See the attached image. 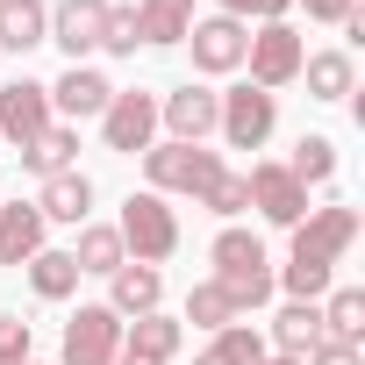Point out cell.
Returning a JSON list of instances; mask_svg holds the SVG:
<instances>
[{
	"label": "cell",
	"instance_id": "obj_1",
	"mask_svg": "<svg viewBox=\"0 0 365 365\" xmlns=\"http://www.w3.org/2000/svg\"><path fill=\"white\" fill-rule=\"evenodd\" d=\"M358 244V208L329 201V208H308L294 230H287V265H272V287L287 301H322L336 287V265L344 251Z\"/></svg>",
	"mask_w": 365,
	"mask_h": 365
},
{
	"label": "cell",
	"instance_id": "obj_2",
	"mask_svg": "<svg viewBox=\"0 0 365 365\" xmlns=\"http://www.w3.org/2000/svg\"><path fill=\"white\" fill-rule=\"evenodd\" d=\"M208 279L230 294V308L237 315H251V308H265L279 287H272V258H265V237L258 230H244V222H222L215 230V244H208Z\"/></svg>",
	"mask_w": 365,
	"mask_h": 365
},
{
	"label": "cell",
	"instance_id": "obj_3",
	"mask_svg": "<svg viewBox=\"0 0 365 365\" xmlns=\"http://www.w3.org/2000/svg\"><path fill=\"white\" fill-rule=\"evenodd\" d=\"M115 237H122V251H129V265H165L172 251H179V208L165 201V194H129L122 201V215H115Z\"/></svg>",
	"mask_w": 365,
	"mask_h": 365
},
{
	"label": "cell",
	"instance_id": "obj_4",
	"mask_svg": "<svg viewBox=\"0 0 365 365\" xmlns=\"http://www.w3.org/2000/svg\"><path fill=\"white\" fill-rule=\"evenodd\" d=\"M215 172H222V150H208V143H165V136H158V143L143 150V187L165 194V201H172V194H201Z\"/></svg>",
	"mask_w": 365,
	"mask_h": 365
},
{
	"label": "cell",
	"instance_id": "obj_5",
	"mask_svg": "<svg viewBox=\"0 0 365 365\" xmlns=\"http://www.w3.org/2000/svg\"><path fill=\"white\" fill-rule=\"evenodd\" d=\"M301 58H308V43H301L294 22H258L251 43H244V79L265 86V93H287L301 79Z\"/></svg>",
	"mask_w": 365,
	"mask_h": 365
},
{
	"label": "cell",
	"instance_id": "obj_6",
	"mask_svg": "<svg viewBox=\"0 0 365 365\" xmlns=\"http://www.w3.org/2000/svg\"><path fill=\"white\" fill-rule=\"evenodd\" d=\"M272 129H279V93H265V86L237 79V86L222 93V115H215L222 150H265V143H272Z\"/></svg>",
	"mask_w": 365,
	"mask_h": 365
},
{
	"label": "cell",
	"instance_id": "obj_7",
	"mask_svg": "<svg viewBox=\"0 0 365 365\" xmlns=\"http://www.w3.org/2000/svg\"><path fill=\"white\" fill-rule=\"evenodd\" d=\"M101 143L115 158H143L158 143V93L150 86H115V101L101 108Z\"/></svg>",
	"mask_w": 365,
	"mask_h": 365
},
{
	"label": "cell",
	"instance_id": "obj_8",
	"mask_svg": "<svg viewBox=\"0 0 365 365\" xmlns=\"http://www.w3.org/2000/svg\"><path fill=\"white\" fill-rule=\"evenodd\" d=\"M115 358H122V315L108 301H79L58 336V365H115Z\"/></svg>",
	"mask_w": 365,
	"mask_h": 365
},
{
	"label": "cell",
	"instance_id": "obj_9",
	"mask_svg": "<svg viewBox=\"0 0 365 365\" xmlns=\"http://www.w3.org/2000/svg\"><path fill=\"white\" fill-rule=\"evenodd\" d=\"M244 43H251V22H237V15H194V29H187V51H194L201 79H237Z\"/></svg>",
	"mask_w": 365,
	"mask_h": 365
},
{
	"label": "cell",
	"instance_id": "obj_10",
	"mask_svg": "<svg viewBox=\"0 0 365 365\" xmlns=\"http://www.w3.org/2000/svg\"><path fill=\"white\" fill-rule=\"evenodd\" d=\"M215 115H222V93L201 86V79L158 93V136H165V143H208V136H215Z\"/></svg>",
	"mask_w": 365,
	"mask_h": 365
},
{
	"label": "cell",
	"instance_id": "obj_11",
	"mask_svg": "<svg viewBox=\"0 0 365 365\" xmlns=\"http://www.w3.org/2000/svg\"><path fill=\"white\" fill-rule=\"evenodd\" d=\"M244 187H251V208H258L272 230H294V222L308 215V187H301V179H294L279 158H251Z\"/></svg>",
	"mask_w": 365,
	"mask_h": 365
},
{
	"label": "cell",
	"instance_id": "obj_12",
	"mask_svg": "<svg viewBox=\"0 0 365 365\" xmlns=\"http://www.w3.org/2000/svg\"><path fill=\"white\" fill-rule=\"evenodd\" d=\"M58 115H51V86L43 79H29V72H15L8 86H0V143H15V150H29L43 129H51Z\"/></svg>",
	"mask_w": 365,
	"mask_h": 365
},
{
	"label": "cell",
	"instance_id": "obj_13",
	"mask_svg": "<svg viewBox=\"0 0 365 365\" xmlns=\"http://www.w3.org/2000/svg\"><path fill=\"white\" fill-rule=\"evenodd\" d=\"M108 101H115V79H108L101 65H65L58 86H51V115L72 122V129H79V122H101Z\"/></svg>",
	"mask_w": 365,
	"mask_h": 365
},
{
	"label": "cell",
	"instance_id": "obj_14",
	"mask_svg": "<svg viewBox=\"0 0 365 365\" xmlns=\"http://www.w3.org/2000/svg\"><path fill=\"white\" fill-rule=\"evenodd\" d=\"M101 22L108 0H51V43L65 51V65H86L101 51Z\"/></svg>",
	"mask_w": 365,
	"mask_h": 365
},
{
	"label": "cell",
	"instance_id": "obj_15",
	"mask_svg": "<svg viewBox=\"0 0 365 365\" xmlns=\"http://www.w3.org/2000/svg\"><path fill=\"white\" fill-rule=\"evenodd\" d=\"M36 215L51 222V230H79V222H93V179L72 165V172H58V179H43L36 187Z\"/></svg>",
	"mask_w": 365,
	"mask_h": 365
},
{
	"label": "cell",
	"instance_id": "obj_16",
	"mask_svg": "<svg viewBox=\"0 0 365 365\" xmlns=\"http://www.w3.org/2000/svg\"><path fill=\"white\" fill-rule=\"evenodd\" d=\"M43 244H51V222L36 215V201H0V265L22 272Z\"/></svg>",
	"mask_w": 365,
	"mask_h": 365
},
{
	"label": "cell",
	"instance_id": "obj_17",
	"mask_svg": "<svg viewBox=\"0 0 365 365\" xmlns=\"http://www.w3.org/2000/svg\"><path fill=\"white\" fill-rule=\"evenodd\" d=\"M108 308H115L122 322L165 308V272H158V265H115V272H108Z\"/></svg>",
	"mask_w": 365,
	"mask_h": 365
},
{
	"label": "cell",
	"instance_id": "obj_18",
	"mask_svg": "<svg viewBox=\"0 0 365 365\" xmlns=\"http://www.w3.org/2000/svg\"><path fill=\"white\" fill-rule=\"evenodd\" d=\"M315 344H322V308H315V301H279V315L265 322V351L308 358Z\"/></svg>",
	"mask_w": 365,
	"mask_h": 365
},
{
	"label": "cell",
	"instance_id": "obj_19",
	"mask_svg": "<svg viewBox=\"0 0 365 365\" xmlns=\"http://www.w3.org/2000/svg\"><path fill=\"white\" fill-rule=\"evenodd\" d=\"M51 43V0H0V51H43Z\"/></svg>",
	"mask_w": 365,
	"mask_h": 365
},
{
	"label": "cell",
	"instance_id": "obj_20",
	"mask_svg": "<svg viewBox=\"0 0 365 365\" xmlns=\"http://www.w3.org/2000/svg\"><path fill=\"white\" fill-rule=\"evenodd\" d=\"M179 344H187V322H179V315H165V308H150V315L122 322V351H136V358L172 365V358H179Z\"/></svg>",
	"mask_w": 365,
	"mask_h": 365
},
{
	"label": "cell",
	"instance_id": "obj_21",
	"mask_svg": "<svg viewBox=\"0 0 365 365\" xmlns=\"http://www.w3.org/2000/svg\"><path fill=\"white\" fill-rule=\"evenodd\" d=\"M301 79H308V101H351L358 93V58L351 51H308Z\"/></svg>",
	"mask_w": 365,
	"mask_h": 365
},
{
	"label": "cell",
	"instance_id": "obj_22",
	"mask_svg": "<svg viewBox=\"0 0 365 365\" xmlns=\"http://www.w3.org/2000/svg\"><path fill=\"white\" fill-rule=\"evenodd\" d=\"M22 279H29V294H36V301H72L86 272L72 265V251H58V244H43V251H36V258L22 265Z\"/></svg>",
	"mask_w": 365,
	"mask_h": 365
},
{
	"label": "cell",
	"instance_id": "obj_23",
	"mask_svg": "<svg viewBox=\"0 0 365 365\" xmlns=\"http://www.w3.org/2000/svg\"><path fill=\"white\" fill-rule=\"evenodd\" d=\"M136 29H143L150 51L187 43V29H194V0H136Z\"/></svg>",
	"mask_w": 365,
	"mask_h": 365
},
{
	"label": "cell",
	"instance_id": "obj_24",
	"mask_svg": "<svg viewBox=\"0 0 365 365\" xmlns=\"http://www.w3.org/2000/svg\"><path fill=\"white\" fill-rule=\"evenodd\" d=\"M15 158H22V172L58 179V172H72V165H79V129H72V122H51V129H43L29 150H15Z\"/></svg>",
	"mask_w": 365,
	"mask_h": 365
},
{
	"label": "cell",
	"instance_id": "obj_25",
	"mask_svg": "<svg viewBox=\"0 0 365 365\" xmlns=\"http://www.w3.org/2000/svg\"><path fill=\"white\" fill-rule=\"evenodd\" d=\"M315 308H322V336L329 344H358L365 351V287H329Z\"/></svg>",
	"mask_w": 365,
	"mask_h": 365
},
{
	"label": "cell",
	"instance_id": "obj_26",
	"mask_svg": "<svg viewBox=\"0 0 365 365\" xmlns=\"http://www.w3.org/2000/svg\"><path fill=\"white\" fill-rule=\"evenodd\" d=\"M72 265H79V272H93V279H108L115 265H129V251H122L115 222H79V244H72Z\"/></svg>",
	"mask_w": 365,
	"mask_h": 365
},
{
	"label": "cell",
	"instance_id": "obj_27",
	"mask_svg": "<svg viewBox=\"0 0 365 365\" xmlns=\"http://www.w3.org/2000/svg\"><path fill=\"white\" fill-rule=\"evenodd\" d=\"M194 201H201L215 222H244V215H251V187H244V172H230V165L208 179V187H201Z\"/></svg>",
	"mask_w": 365,
	"mask_h": 365
},
{
	"label": "cell",
	"instance_id": "obj_28",
	"mask_svg": "<svg viewBox=\"0 0 365 365\" xmlns=\"http://www.w3.org/2000/svg\"><path fill=\"white\" fill-rule=\"evenodd\" d=\"M279 165L301 179V187H329V179H336V143L315 129V136H301V143H294V158H279Z\"/></svg>",
	"mask_w": 365,
	"mask_h": 365
},
{
	"label": "cell",
	"instance_id": "obj_29",
	"mask_svg": "<svg viewBox=\"0 0 365 365\" xmlns=\"http://www.w3.org/2000/svg\"><path fill=\"white\" fill-rule=\"evenodd\" d=\"M179 322H187V329H222V322H237V308H230V294L215 287V279H194L187 287V308H179Z\"/></svg>",
	"mask_w": 365,
	"mask_h": 365
},
{
	"label": "cell",
	"instance_id": "obj_30",
	"mask_svg": "<svg viewBox=\"0 0 365 365\" xmlns=\"http://www.w3.org/2000/svg\"><path fill=\"white\" fill-rule=\"evenodd\" d=\"M208 351H215V358H230V365H258V358H265V329L237 315V322H222V329H215V344H208Z\"/></svg>",
	"mask_w": 365,
	"mask_h": 365
},
{
	"label": "cell",
	"instance_id": "obj_31",
	"mask_svg": "<svg viewBox=\"0 0 365 365\" xmlns=\"http://www.w3.org/2000/svg\"><path fill=\"white\" fill-rule=\"evenodd\" d=\"M101 51H108V58H136V51H143L136 8H115V0H108V22H101Z\"/></svg>",
	"mask_w": 365,
	"mask_h": 365
},
{
	"label": "cell",
	"instance_id": "obj_32",
	"mask_svg": "<svg viewBox=\"0 0 365 365\" xmlns=\"http://www.w3.org/2000/svg\"><path fill=\"white\" fill-rule=\"evenodd\" d=\"M22 358H36V322L0 315V365H22Z\"/></svg>",
	"mask_w": 365,
	"mask_h": 365
},
{
	"label": "cell",
	"instance_id": "obj_33",
	"mask_svg": "<svg viewBox=\"0 0 365 365\" xmlns=\"http://www.w3.org/2000/svg\"><path fill=\"white\" fill-rule=\"evenodd\" d=\"M215 15H237V22H287L294 0H215Z\"/></svg>",
	"mask_w": 365,
	"mask_h": 365
},
{
	"label": "cell",
	"instance_id": "obj_34",
	"mask_svg": "<svg viewBox=\"0 0 365 365\" xmlns=\"http://www.w3.org/2000/svg\"><path fill=\"white\" fill-rule=\"evenodd\" d=\"M301 365H365V351H358V344H329V336H322Z\"/></svg>",
	"mask_w": 365,
	"mask_h": 365
},
{
	"label": "cell",
	"instance_id": "obj_35",
	"mask_svg": "<svg viewBox=\"0 0 365 365\" xmlns=\"http://www.w3.org/2000/svg\"><path fill=\"white\" fill-rule=\"evenodd\" d=\"M294 8H308V22H344L358 15V0H294Z\"/></svg>",
	"mask_w": 365,
	"mask_h": 365
},
{
	"label": "cell",
	"instance_id": "obj_36",
	"mask_svg": "<svg viewBox=\"0 0 365 365\" xmlns=\"http://www.w3.org/2000/svg\"><path fill=\"white\" fill-rule=\"evenodd\" d=\"M115 365H158V358H136V351H122V358H115Z\"/></svg>",
	"mask_w": 365,
	"mask_h": 365
},
{
	"label": "cell",
	"instance_id": "obj_37",
	"mask_svg": "<svg viewBox=\"0 0 365 365\" xmlns=\"http://www.w3.org/2000/svg\"><path fill=\"white\" fill-rule=\"evenodd\" d=\"M258 365H301V358H279V351H265V358H258Z\"/></svg>",
	"mask_w": 365,
	"mask_h": 365
},
{
	"label": "cell",
	"instance_id": "obj_38",
	"mask_svg": "<svg viewBox=\"0 0 365 365\" xmlns=\"http://www.w3.org/2000/svg\"><path fill=\"white\" fill-rule=\"evenodd\" d=\"M194 365H230V358H215V351H201V358H194Z\"/></svg>",
	"mask_w": 365,
	"mask_h": 365
},
{
	"label": "cell",
	"instance_id": "obj_39",
	"mask_svg": "<svg viewBox=\"0 0 365 365\" xmlns=\"http://www.w3.org/2000/svg\"><path fill=\"white\" fill-rule=\"evenodd\" d=\"M22 365H43V358H22Z\"/></svg>",
	"mask_w": 365,
	"mask_h": 365
}]
</instances>
